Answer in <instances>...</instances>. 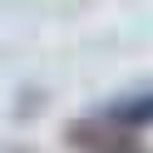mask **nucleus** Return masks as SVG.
I'll return each mask as SVG.
<instances>
[{
  "instance_id": "obj_1",
  "label": "nucleus",
  "mask_w": 153,
  "mask_h": 153,
  "mask_svg": "<svg viewBox=\"0 0 153 153\" xmlns=\"http://www.w3.org/2000/svg\"><path fill=\"white\" fill-rule=\"evenodd\" d=\"M99 123H104V128H123V133L148 128V123H153V94H133V99L109 104V109L99 114Z\"/></svg>"
}]
</instances>
